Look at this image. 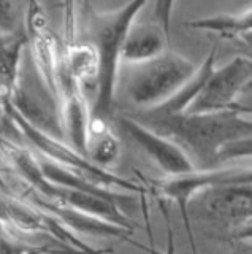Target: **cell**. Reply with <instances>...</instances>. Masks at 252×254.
Here are the masks:
<instances>
[{
    "label": "cell",
    "mask_w": 252,
    "mask_h": 254,
    "mask_svg": "<svg viewBox=\"0 0 252 254\" xmlns=\"http://www.w3.org/2000/svg\"><path fill=\"white\" fill-rule=\"evenodd\" d=\"M189 26L194 29H203L217 32L225 37H249L251 32V10L240 14H217L211 18L191 21Z\"/></svg>",
    "instance_id": "52a82bcc"
},
{
    "label": "cell",
    "mask_w": 252,
    "mask_h": 254,
    "mask_svg": "<svg viewBox=\"0 0 252 254\" xmlns=\"http://www.w3.org/2000/svg\"><path fill=\"white\" fill-rule=\"evenodd\" d=\"M173 6H175V0H155L154 22L159 24L167 35H170V21H171Z\"/></svg>",
    "instance_id": "9c48e42d"
},
{
    "label": "cell",
    "mask_w": 252,
    "mask_h": 254,
    "mask_svg": "<svg viewBox=\"0 0 252 254\" xmlns=\"http://www.w3.org/2000/svg\"><path fill=\"white\" fill-rule=\"evenodd\" d=\"M143 115L141 121L137 119L138 123L149 126V129L162 137L184 145L203 161L211 162L251 153V121L243 118V111L173 116H157L143 111Z\"/></svg>",
    "instance_id": "6da1fadb"
},
{
    "label": "cell",
    "mask_w": 252,
    "mask_h": 254,
    "mask_svg": "<svg viewBox=\"0 0 252 254\" xmlns=\"http://www.w3.org/2000/svg\"><path fill=\"white\" fill-rule=\"evenodd\" d=\"M68 73L75 81L99 79V56L92 45H80L73 48L68 54Z\"/></svg>",
    "instance_id": "ba28073f"
},
{
    "label": "cell",
    "mask_w": 252,
    "mask_h": 254,
    "mask_svg": "<svg viewBox=\"0 0 252 254\" xmlns=\"http://www.w3.org/2000/svg\"><path fill=\"white\" fill-rule=\"evenodd\" d=\"M125 78L129 99L141 110L162 105L194 76L197 67L192 61L173 51H165L157 58L132 64Z\"/></svg>",
    "instance_id": "3957f363"
},
{
    "label": "cell",
    "mask_w": 252,
    "mask_h": 254,
    "mask_svg": "<svg viewBox=\"0 0 252 254\" xmlns=\"http://www.w3.org/2000/svg\"><path fill=\"white\" fill-rule=\"evenodd\" d=\"M251 68V61L248 58H235L224 67L212 68L202 91L186 113L243 111V107L236 103V99L249 83Z\"/></svg>",
    "instance_id": "277c9868"
},
{
    "label": "cell",
    "mask_w": 252,
    "mask_h": 254,
    "mask_svg": "<svg viewBox=\"0 0 252 254\" xmlns=\"http://www.w3.org/2000/svg\"><path fill=\"white\" fill-rule=\"evenodd\" d=\"M119 126L163 170L175 175H184L192 172V162L189 161L187 156L183 153V149L175 141L155 133L148 126L138 123L133 118H121Z\"/></svg>",
    "instance_id": "5b68a950"
},
{
    "label": "cell",
    "mask_w": 252,
    "mask_h": 254,
    "mask_svg": "<svg viewBox=\"0 0 252 254\" xmlns=\"http://www.w3.org/2000/svg\"><path fill=\"white\" fill-rule=\"evenodd\" d=\"M148 0H132L119 11L103 14L94 22V43L99 56L97 97L89 121L108 124L111 118L114 87L117 78V65L121 62V50L132 22Z\"/></svg>",
    "instance_id": "7a4b0ae2"
},
{
    "label": "cell",
    "mask_w": 252,
    "mask_h": 254,
    "mask_svg": "<svg viewBox=\"0 0 252 254\" xmlns=\"http://www.w3.org/2000/svg\"><path fill=\"white\" fill-rule=\"evenodd\" d=\"M168 43L170 35L165 34L157 22L135 24L133 21L124 38L121 61L127 65L151 61L167 51Z\"/></svg>",
    "instance_id": "8992f818"
}]
</instances>
